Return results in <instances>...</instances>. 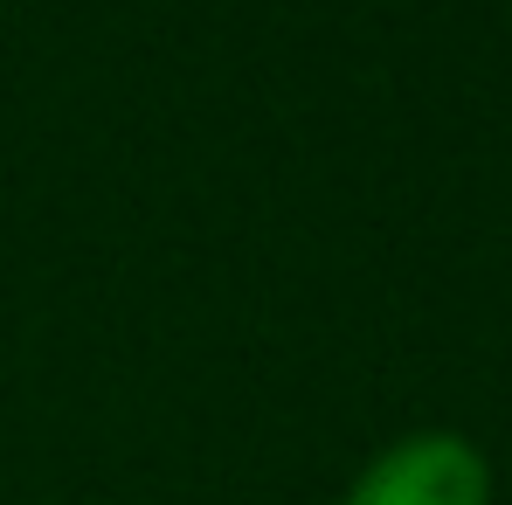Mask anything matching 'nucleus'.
<instances>
[{
	"label": "nucleus",
	"instance_id": "f257e3e1",
	"mask_svg": "<svg viewBox=\"0 0 512 505\" xmlns=\"http://www.w3.org/2000/svg\"><path fill=\"white\" fill-rule=\"evenodd\" d=\"M340 505H492V457L464 429H409L353 471Z\"/></svg>",
	"mask_w": 512,
	"mask_h": 505
}]
</instances>
